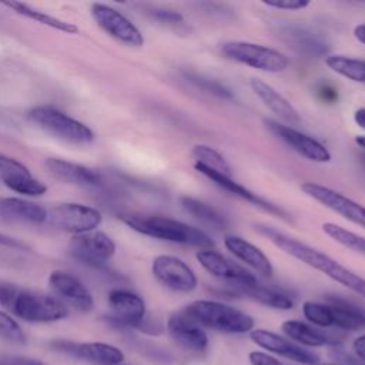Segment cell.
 <instances>
[{
  "label": "cell",
  "mask_w": 365,
  "mask_h": 365,
  "mask_svg": "<svg viewBox=\"0 0 365 365\" xmlns=\"http://www.w3.org/2000/svg\"><path fill=\"white\" fill-rule=\"evenodd\" d=\"M248 359L251 365H284L279 359L262 351H251Z\"/></svg>",
  "instance_id": "cell-39"
},
{
  "label": "cell",
  "mask_w": 365,
  "mask_h": 365,
  "mask_svg": "<svg viewBox=\"0 0 365 365\" xmlns=\"http://www.w3.org/2000/svg\"><path fill=\"white\" fill-rule=\"evenodd\" d=\"M325 64L336 74L365 84V60L348 56H328L325 58Z\"/></svg>",
  "instance_id": "cell-28"
},
{
  "label": "cell",
  "mask_w": 365,
  "mask_h": 365,
  "mask_svg": "<svg viewBox=\"0 0 365 365\" xmlns=\"http://www.w3.org/2000/svg\"><path fill=\"white\" fill-rule=\"evenodd\" d=\"M0 338L14 344L26 342V336L20 325L9 314L3 311H0Z\"/></svg>",
  "instance_id": "cell-34"
},
{
  "label": "cell",
  "mask_w": 365,
  "mask_h": 365,
  "mask_svg": "<svg viewBox=\"0 0 365 365\" xmlns=\"http://www.w3.org/2000/svg\"><path fill=\"white\" fill-rule=\"evenodd\" d=\"M0 215L9 220L33 224L47 221V211L41 205L16 197H7L0 200Z\"/></svg>",
  "instance_id": "cell-25"
},
{
  "label": "cell",
  "mask_w": 365,
  "mask_h": 365,
  "mask_svg": "<svg viewBox=\"0 0 365 365\" xmlns=\"http://www.w3.org/2000/svg\"><path fill=\"white\" fill-rule=\"evenodd\" d=\"M262 4L278 10H302L309 6L307 0H262Z\"/></svg>",
  "instance_id": "cell-36"
},
{
  "label": "cell",
  "mask_w": 365,
  "mask_h": 365,
  "mask_svg": "<svg viewBox=\"0 0 365 365\" xmlns=\"http://www.w3.org/2000/svg\"><path fill=\"white\" fill-rule=\"evenodd\" d=\"M302 314L311 325L318 327V328H331V317H329V304L328 302L305 301L302 304Z\"/></svg>",
  "instance_id": "cell-33"
},
{
  "label": "cell",
  "mask_w": 365,
  "mask_h": 365,
  "mask_svg": "<svg viewBox=\"0 0 365 365\" xmlns=\"http://www.w3.org/2000/svg\"><path fill=\"white\" fill-rule=\"evenodd\" d=\"M195 258L208 274H211L215 278L230 281L234 284V287L252 285L258 282L254 274H251L248 269L242 268L241 265L230 261L214 248L198 250L195 254Z\"/></svg>",
  "instance_id": "cell-14"
},
{
  "label": "cell",
  "mask_w": 365,
  "mask_h": 365,
  "mask_svg": "<svg viewBox=\"0 0 365 365\" xmlns=\"http://www.w3.org/2000/svg\"><path fill=\"white\" fill-rule=\"evenodd\" d=\"M250 87L252 88L255 96L264 103V106L268 107V110H271L281 120L289 124H297L301 121V117L297 108L271 84H268L267 81L258 77H252L250 80Z\"/></svg>",
  "instance_id": "cell-21"
},
{
  "label": "cell",
  "mask_w": 365,
  "mask_h": 365,
  "mask_svg": "<svg viewBox=\"0 0 365 365\" xmlns=\"http://www.w3.org/2000/svg\"><path fill=\"white\" fill-rule=\"evenodd\" d=\"M221 51L230 60L267 73L284 71L289 64L284 53L251 41H225Z\"/></svg>",
  "instance_id": "cell-5"
},
{
  "label": "cell",
  "mask_w": 365,
  "mask_h": 365,
  "mask_svg": "<svg viewBox=\"0 0 365 365\" xmlns=\"http://www.w3.org/2000/svg\"><path fill=\"white\" fill-rule=\"evenodd\" d=\"M322 231L332 238L335 242L341 244L342 247L352 250L359 254H365V238L338 225L334 222H324L322 224Z\"/></svg>",
  "instance_id": "cell-32"
},
{
  "label": "cell",
  "mask_w": 365,
  "mask_h": 365,
  "mask_svg": "<svg viewBox=\"0 0 365 365\" xmlns=\"http://www.w3.org/2000/svg\"><path fill=\"white\" fill-rule=\"evenodd\" d=\"M9 309L27 322H56L68 315L67 307L60 299L21 288Z\"/></svg>",
  "instance_id": "cell-6"
},
{
  "label": "cell",
  "mask_w": 365,
  "mask_h": 365,
  "mask_svg": "<svg viewBox=\"0 0 365 365\" xmlns=\"http://www.w3.org/2000/svg\"><path fill=\"white\" fill-rule=\"evenodd\" d=\"M352 349H354L355 356H356L361 362H365V334H364V335H359L358 338L354 339V342H352Z\"/></svg>",
  "instance_id": "cell-42"
},
{
  "label": "cell",
  "mask_w": 365,
  "mask_h": 365,
  "mask_svg": "<svg viewBox=\"0 0 365 365\" xmlns=\"http://www.w3.org/2000/svg\"><path fill=\"white\" fill-rule=\"evenodd\" d=\"M224 245L234 257L245 262L258 274L264 277H271L274 274V268L269 258L261 251V248L251 244L245 238L238 235H225Z\"/></svg>",
  "instance_id": "cell-23"
},
{
  "label": "cell",
  "mask_w": 365,
  "mask_h": 365,
  "mask_svg": "<svg viewBox=\"0 0 365 365\" xmlns=\"http://www.w3.org/2000/svg\"><path fill=\"white\" fill-rule=\"evenodd\" d=\"M17 291H19V287H16L14 284L7 281H0V304L9 309Z\"/></svg>",
  "instance_id": "cell-38"
},
{
  "label": "cell",
  "mask_w": 365,
  "mask_h": 365,
  "mask_svg": "<svg viewBox=\"0 0 365 365\" xmlns=\"http://www.w3.org/2000/svg\"><path fill=\"white\" fill-rule=\"evenodd\" d=\"M151 271L154 278L165 288L175 292H191L197 288L195 272L185 261L174 255H157L153 259Z\"/></svg>",
  "instance_id": "cell-9"
},
{
  "label": "cell",
  "mask_w": 365,
  "mask_h": 365,
  "mask_svg": "<svg viewBox=\"0 0 365 365\" xmlns=\"http://www.w3.org/2000/svg\"><path fill=\"white\" fill-rule=\"evenodd\" d=\"M101 220L103 217L98 210L77 202L58 204L47 211V221L53 227L76 235L94 231Z\"/></svg>",
  "instance_id": "cell-7"
},
{
  "label": "cell",
  "mask_w": 365,
  "mask_h": 365,
  "mask_svg": "<svg viewBox=\"0 0 365 365\" xmlns=\"http://www.w3.org/2000/svg\"><path fill=\"white\" fill-rule=\"evenodd\" d=\"M4 6L13 9L16 13L27 17V19H31V20H36L44 26H48L54 30H58V31H63V33H68V34H76L78 33V27L73 23H68V21H64V20H60L57 17H53L44 11H40V10H36L33 7H30L29 4L26 3H21V1H4L3 3Z\"/></svg>",
  "instance_id": "cell-27"
},
{
  "label": "cell",
  "mask_w": 365,
  "mask_h": 365,
  "mask_svg": "<svg viewBox=\"0 0 365 365\" xmlns=\"http://www.w3.org/2000/svg\"><path fill=\"white\" fill-rule=\"evenodd\" d=\"M70 252L83 264L103 267L114 255L115 244L106 232L90 231L73 237Z\"/></svg>",
  "instance_id": "cell-11"
},
{
  "label": "cell",
  "mask_w": 365,
  "mask_h": 365,
  "mask_svg": "<svg viewBox=\"0 0 365 365\" xmlns=\"http://www.w3.org/2000/svg\"><path fill=\"white\" fill-rule=\"evenodd\" d=\"M278 248H281L285 254L292 258L307 264L308 267L325 274L335 282L344 285L352 292L365 297V278L341 265L338 261L324 254L322 251L312 248L295 238H291L285 234H281L271 228H259Z\"/></svg>",
  "instance_id": "cell-1"
},
{
  "label": "cell",
  "mask_w": 365,
  "mask_h": 365,
  "mask_svg": "<svg viewBox=\"0 0 365 365\" xmlns=\"http://www.w3.org/2000/svg\"><path fill=\"white\" fill-rule=\"evenodd\" d=\"M301 191L325 208L341 215L342 218L365 228V205L348 198L346 195L329 187L317 182H304L301 185Z\"/></svg>",
  "instance_id": "cell-8"
},
{
  "label": "cell",
  "mask_w": 365,
  "mask_h": 365,
  "mask_svg": "<svg viewBox=\"0 0 365 365\" xmlns=\"http://www.w3.org/2000/svg\"><path fill=\"white\" fill-rule=\"evenodd\" d=\"M190 80H191L194 84H197L198 87H201V88H204L205 91L212 93V94H215V96H218V97H224V98H231V97H232L231 91H230L227 87H224L222 84H220L218 81L208 80V78H202V77H198V76L190 77Z\"/></svg>",
  "instance_id": "cell-35"
},
{
  "label": "cell",
  "mask_w": 365,
  "mask_h": 365,
  "mask_svg": "<svg viewBox=\"0 0 365 365\" xmlns=\"http://www.w3.org/2000/svg\"><path fill=\"white\" fill-rule=\"evenodd\" d=\"M56 349L67 352L73 356L98 364V365H120L124 361V354L114 345L104 342H83L74 344L68 341H56Z\"/></svg>",
  "instance_id": "cell-17"
},
{
  "label": "cell",
  "mask_w": 365,
  "mask_h": 365,
  "mask_svg": "<svg viewBox=\"0 0 365 365\" xmlns=\"http://www.w3.org/2000/svg\"><path fill=\"white\" fill-rule=\"evenodd\" d=\"M182 312L201 328L225 334H245L254 329V318L247 312L211 299H198L188 304Z\"/></svg>",
  "instance_id": "cell-3"
},
{
  "label": "cell",
  "mask_w": 365,
  "mask_h": 365,
  "mask_svg": "<svg viewBox=\"0 0 365 365\" xmlns=\"http://www.w3.org/2000/svg\"><path fill=\"white\" fill-rule=\"evenodd\" d=\"M121 220L134 231L157 240L191 245L198 250L214 248V241L208 234L174 218L158 215H121Z\"/></svg>",
  "instance_id": "cell-2"
},
{
  "label": "cell",
  "mask_w": 365,
  "mask_h": 365,
  "mask_svg": "<svg viewBox=\"0 0 365 365\" xmlns=\"http://www.w3.org/2000/svg\"><path fill=\"white\" fill-rule=\"evenodd\" d=\"M331 327L344 331H358L365 328V309L339 298H329Z\"/></svg>",
  "instance_id": "cell-24"
},
{
  "label": "cell",
  "mask_w": 365,
  "mask_h": 365,
  "mask_svg": "<svg viewBox=\"0 0 365 365\" xmlns=\"http://www.w3.org/2000/svg\"><path fill=\"white\" fill-rule=\"evenodd\" d=\"M235 288L241 295H245L262 305L275 309H291L294 307V301L291 297L278 289L261 285L259 282L252 285H235Z\"/></svg>",
  "instance_id": "cell-26"
},
{
  "label": "cell",
  "mask_w": 365,
  "mask_h": 365,
  "mask_svg": "<svg viewBox=\"0 0 365 365\" xmlns=\"http://www.w3.org/2000/svg\"><path fill=\"white\" fill-rule=\"evenodd\" d=\"M318 365H341V364H318Z\"/></svg>",
  "instance_id": "cell-46"
},
{
  "label": "cell",
  "mask_w": 365,
  "mask_h": 365,
  "mask_svg": "<svg viewBox=\"0 0 365 365\" xmlns=\"http://www.w3.org/2000/svg\"><path fill=\"white\" fill-rule=\"evenodd\" d=\"M354 121L358 127H361L362 130H365V107H361L358 110H355L354 113Z\"/></svg>",
  "instance_id": "cell-43"
},
{
  "label": "cell",
  "mask_w": 365,
  "mask_h": 365,
  "mask_svg": "<svg viewBox=\"0 0 365 365\" xmlns=\"http://www.w3.org/2000/svg\"><path fill=\"white\" fill-rule=\"evenodd\" d=\"M250 338L258 346L267 349L268 352L287 358L289 361H294L302 365L319 364V356L317 354H314L307 348H302L301 345L295 344L289 338L282 336L277 332H272L268 329H252L250 334Z\"/></svg>",
  "instance_id": "cell-12"
},
{
  "label": "cell",
  "mask_w": 365,
  "mask_h": 365,
  "mask_svg": "<svg viewBox=\"0 0 365 365\" xmlns=\"http://www.w3.org/2000/svg\"><path fill=\"white\" fill-rule=\"evenodd\" d=\"M21 171H29V168L19 160L0 154V174L21 173Z\"/></svg>",
  "instance_id": "cell-37"
},
{
  "label": "cell",
  "mask_w": 365,
  "mask_h": 365,
  "mask_svg": "<svg viewBox=\"0 0 365 365\" xmlns=\"http://www.w3.org/2000/svg\"><path fill=\"white\" fill-rule=\"evenodd\" d=\"M194 168L200 174H202L208 180H211L214 184H217L220 188L231 192L232 195H235V197H238V198H241L244 201H248V202H251V204H254V205H257V207H259V208H262V210H265V211H268L271 214H275V215H279V217L285 215V212L281 208H278L277 205H274L269 201L264 200L262 197L257 195L251 190L245 188L244 185H241L240 182L232 180V177L224 175V174H221V173H218L215 170H211V168H208V167H205L202 164H198V163L194 164Z\"/></svg>",
  "instance_id": "cell-20"
},
{
  "label": "cell",
  "mask_w": 365,
  "mask_h": 365,
  "mask_svg": "<svg viewBox=\"0 0 365 365\" xmlns=\"http://www.w3.org/2000/svg\"><path fill=\"white\" fill-rule=\"evenodd\" d=\"M354 36H355V38H356L359 43L365 44V24H358V26L354 29Z\"/></svg>",
  "instance_id": "cell-44"
},
{
  "label": "cell",
  "mask_w": 365,
  "mask_h": 365,
  "mask_svg": "<svg viewBox=\"0 0 365 365\" xmlns=\"http://www.w3.org/2000/svg\"><path fill=\"white\" fill-rule=\"evenodd\" d=\"M192 157L195 158V163L202 164L211 170H215L224 175L231 177V167L224 158L221 153H218L215 148L205 145V144H195L191 150Z\"/></svg>",
  "instance_id": "cell-31"
},
{
  "label": "cell",
  "mask_w": 365,
  "mask_h": 365,
  "mask_svg": "<svg viewBox=\"0 0 365 365\" xmlns=\"http://www.w3.org/2000/svg\"><path fill=\"white\" fill-rule=\"evenodd\" d=\"M46 167L51 175L67 184L80 187H97L101 184L100 174L81 164H76L63 158H47Z\"/></svg>",
  "instance_id": "cell-22"
},
{
  "label": "cell",
  "mask_w": 365,
  "mask_h": 365,
  "mask_svg": "<svg viewBox=\"0 0 365 365\" xmlns=\"http://www.w3.org/2000/svg\"><path fill=\"white\" fill-rule=\"evenodd\" d=\"M265 124L288 147H291L294 151H297L299 155L305 157L307 160L314 163L331 161V153L328 151V148L314 137L274 120H267Z\"/></svg>",
  "instance_id": "cell-13"
},
{
  "label": "cell",
  "mask_w": 365,
  "mask_h": 365,
  "mask_svg": "<svg viewBox=\"0 0 365 365\" xmlns=\"http://www.w3.org/2000/svg\"><path fill=\"white\" fill-rule=\"evenodd\" d=\"M167 331L177 345L190 352L201 354L208 348V336L204 328L195 324L182 311L170 315Z\"/></svg>",
  "instance_id": "cell-15"
},
{
  "label": "cell",
  "mask_w": 365,
  "mask_h": 365,
  "mask_svg": "<svg viewBox=\"0 0 365 365\" xmlns=\"http://www.w3.org/2000/svg\"><path fill=\"white\" fill-rule=\"evenodd\" d=\"M355 143H356L361 148L365 150V135H356V137H355Z\"/></svg>",
  "instance_id": "cell-45"
},
{
  "label": "cell",
  "mask_w": 365,
  "mask_h": 365,
  "mask_svg": "<svg viewBox=\"0 0 365 365\" xmlns=\"http://www.w3.org/2000/svg\"><path fill=\"white\" fill-rule=\"evenodd\" d=\"M111 309L110 319L123 327L138 328L145 319V304L143 298L127 289H113L108 295Z\"/></svg>",
  "instance_id": "cell-16"
},
{
  "label": "cell",
  "mask_w": 365,
  "mask_h": 365,
  "mask_svg": "<svg viewBox=\"0 0 365 365\" xmlns=\"http://www.w3.org/2000/svg\"><path fill=\"white\" fill-rule=\"evenodd\" d=\"M181 204L185 211H188L191 215L202 221L204 224L215 228V230H224L227 227L225 218L211 205L192 198V197H182Z\"/></svg>",
  "instance_id": "cell-30"
},
{
  "label": "cell",
  "mask_w": 365,
  "mask_h": 365,
  "mask_svg": "<svg viewBox=\"0 0 365 365\" xmlns=\"http://www.w3.org/2000/svg\"><path fill=\"white\" fill-rule=\"evenodd\" d=\"M153 16L157 20L168 23V24H178V23L182 21V16L177 11H173V10H154Z\"/></svg>",
  "instance_id": "cell-41"
},
{
  "label": "cell",
  "mask_w": 365,
  "mask_h": 365,
  "mask_svg": "<svg viewBox=\"0 0 365 365\" xmlns=\"http://www.w3.org/2000/svg\"><path fill=\"white\" fill-rule=\"evenodd\" d=\"M50 287L80 311H90L94 305L93 295L86 285L66 271H53L48 277Z\"/></svg>",
  "instance_id": "cell-19"
},
{
  "label": "cell",
  "mask_w": 365,
  "mask_h": 365,
  "mask_svg": "<svg viewBox=\"0 0 365 365\" xmlns=\"http://www.w3.org/2000/svg\"><path fill=\"white\" fill-rule=\"evenodd\" d=\"M0 365H43L41 361L19 355H0Z\"/></svg>",
  "instance_id": "cell-40"
},
{
  "label": "cell",
  "mask_w": 365,
  "mask_h": 365,
  "mask_svg": "<svg viewBox=\"0 0 365 365\" xmlns=\"http://www.w3.org/2000/svg\"><path fill=\"white\" fill-rule=\"evenodd\" d=\"M91 16L96 23L113 38L133 47H140L144 44V37L138 27L118 10L107 4L94 3L91 4Z\"/></svg>",
  "instance_id": "cell-10"
},
{
  "label": "cell",
  "mask_w": 365,
  "mask_h": 365,
  "mask_svg": "<svg viewBox=\"0 0 365 365\" xmlns=\"http://www.w3.org/2000/svg\"><path fill=\"white\" fill-rule=\"evenodd\" d=\"M29 117L37 127L64 141L87 144L94 140V133L88 125L54 107H36L29 113Z\"/></svg>",
  "instance_id": "cell-4"
},
{
  "label": "cell",
  "mask_w": 365,
  "mask_h": 365,
  "mask_svg": "<svg viewBox=\"0 0 365 365\" xmlns=\"http://www.w3.org/2000/svg\"><path fill=\"white\" fill-rule=\"evenodd\" d=\"M281 329L287 335V338H289L291 341H294L301 346H311V348H318L325 345L338 346L342 342L341 336L298 319H288L282 322Z\"/></svg>",
  "instance_id": "cell-18"
},
{
  "label": "cell",
  "mask_w": 365,
  "mask_h": 365,
  "mask_svg": "<svg viewBox=\"0 0 365 365\" xmlns=\"http://www.w3.org/2000/svg\"><path fill=\"white\" fill-rule=\"evenodd\" d=\"M1 180L7 188H10L11 191L19 192V194L37 197L47 191L46 184H43L40 180L34 178L30 174V171L1 174Z\"/></svg>",
  "instance_id": "cell-29"
}]
</instances>
